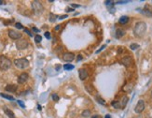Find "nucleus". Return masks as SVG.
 <instances>
[{"label":"nucleus","instance_id":"obj_19","mask_svg":"<svg viewBox=\"0 0 152 118\" xmlns=\"http://www.w3.org/2000/svg\"><path fill=\"white\" fill-rule=\"evenodd\" d=\"M95 99H96V101H97V102H98L99 104H102V105H106V101H105V99L101 98V96H100V95L96 94V95H95Z\"/></svg>","mask_w":152,"mask_h":118},{"label":"nucleus","instance_id":"obj_8","mask_svg":"<svg viewBox=\"0 0 152 118\" xmlns=\"http://www.w3.org/2000/svg\"><path fill=\"white\" fill-rule=\"evenodd\" d=\"M120 63L123 65V66H125V67H130L132 64H133V59L131 56H124L123 58L120 60Z\"/></svg>","mask_w":152,"mask_h":118},{"label":"nucleus","instance_id":"obj_6","mask_svg":"<svg viewBox=\"0 0 152 118\" xmlns=\"http://www.w3.org/2000/svg\"><path fill=\"white\" fill-rule=\"evenodd\" d=\"M144 110H145V101L142 100V99H140L137 102V104H136V106L134 108V112L136 113H141Z\"/></svg>","mask_w":152,"mask_h":118},{"label":"nucleus","instance_id":"obj_28","mask_svg":"<svg viewBox=\"0 0 152 118\" xmlns=\"http://www.w3.org/2000/svg\"><path fill=\"white\" fill-rule=\"evenodd\" d=\"M23 30H24V32H25V33H27V34H28V36H29V37H33V34L31 33V31H30L29 29H27V28H24Z\"/></svg>","mask_w":152,"mask_h":118},{"label":"nucleus","instance_id":"obj_43","mask_svg":"<svg viewBox=\"0 0 152 118\" xmlns=\"http://www.w3.org/2000/svg\"><path fill=\"white\" fill-rule=\"evenodd\" d=\"M105 118H111V116H110L109 114H106V115L105 116Z\"/></svg>","mask_w":152,"mask_h":118},{"label":"nucleus","instance_id":"obj_30","mask_svg":"<svg viewBox=\"0 0 152 118\" xmlns=\"http://www.w3.org/2000/svg\"><path fill=\"white\" fill-rule=\"evenodd\" d=\"M15 26H16V28H18V29H22V28H23L22 24L20 23H15Z\"/></svg>","mask_w":152,"mask_h":118},{"label":"nucleus","instance_id":"obj_10","mask_svg":"<svg viewBox=\"0 0 152 118\" xmlns=\"http://www.w3.org/2000/svg\"><path fill=\"white\" fill-rule=\"evenodd\" d=\"M28 78H29V75L27 73L23 72V73H21L19 77H18V82H19L20 84H22V83H24V82H27Z\"/></svg>","mask_w":152,"mask_h":118},{"label":"nucleus","instance_id":"obj_13","mask_svg":"<svg viewBox=\"0 0 152 118\" xmlns=\"http://www.w3.org/2000/svg\"><path fill=\"white\" fill-rule=\"evenodd\" d=\"M3 111H4V113L8 116L9 118H16L15 117V114H14V113L10 110V109H8V107H3Z\"/></svg>","mask_w":152,"mask_h":118},{"label":"nucleus","instance_id":"obj_24","mask_svg":"<svg viewBox=\"0 0 152 118\" xmlns=\"http://www.w3.org/2000/svg\"><path fill=\"white\" fill-rule=\"evenodd\" d=\"M81 115H82L83 117H90V116H91V111H90V110H85V111L82 112Z\"/></svg>","mask_w":152,"mask_h":118},{"label":"nucleus","instance_id":"obj_22","mask_svg":"<svg viewBox=\"0 0 152 118\" xmlns=\"http://www.w3.org/2000/svg\"><path fill=\"white\" fill-rule=\"evenodd\" d=\"M57 18H58L57 15H55L53 13H50V15H49V20H50L51 23H54L57 20Z\"/></svg>","mask_w":152,"mask_h":118},{"label":"nucleus","instance_id":"obj_9","mask_svg":"<svg viewBox=\"0 0 152 118\" xmlns=\"http://www.w3.org/2000/svg\"><path fill=\"white\" fill-rule=\"evenodd\" d=\"M63 59L66 62H71L75 59V54L73 53H64L63 54Z\"/></svg>","mask_w":152,"mask_h":118},{"label":"nucleus","instance_id":"obj_12","mask_svg":"<svg viewBox=\"0 0 152 118\" xmlns=\"http://www.w3.org/2000/svg\"><path fill=\"white\" fill-rule=\"evenodd\" d=\"M133 83H132V82L126 83V84L123 86V88H122V90H123L125 93H131V92L133 91Z\"/></svg>","mask_w":152,"mask_h":118},{"label":"nucleus","instance_id":"obj_11","mask_svg":"<svg viewBox=\"0 0 152 118\" xmlns=\"http://www.w3.org/2000/svg\"><path fill=\"white\" fill-rule=\"evenodd\" d=\"M78 75H79V79L81 81H84L85 79H87V77H88V71L85 68H80L78 70Z\"/></svg>","mask_w":152,"mask_h":118},{"label":"nucleus","instance_id":"obj_42","mask_svg":"<svg viewBox=\"0 0 152 118\" xmlns=\"http://www.w3.org/2000/svg\"><path fill=\"white\" fill-rule=\"evenodd\" d=\"M33 30H34L35 32H39V30H38V29H37L36 27H33Z\"/></svg>","mask_w":152,"mask_h":118},{"label":"nucleus","instance_id":"obj_7","mask_svg":"<svg viewBox=\"0 0 152 118\" xmlns=\"http://www.w3.org/2000/svg\"><path fill=\"white\" fill-rule=\"evenodd\" d=\"M8 37L12 39H20L21 38V34L16 30L10 29V30H8Z\"/></svg>","mask_w":152,"mask_h":118},{"label":"nucleus","instance_id":"obj_16","mask_svg":"<svg viewBox=\"0 0 152 118\" xmlns=\"http://www.w3.org/2000/svg\"><path fill=\"white\" fill-rule=\"evenodd\" d=\"M124 35H125V31H124L123 29L118 28V29L116 30V38H117V39H121Z\"/></svg>","mask_w":152,"mask_h":118},{"label":"nucleus","instance_id":"obj_1","mask_svg":"<svg viewBox=\"0 0 152 118\" xmlns=\"http://www.w3.org/2000/svg\"><path fill=\"white\" fill-rule=\"evenodd\" d=\"M147 31V23L145 22H138L134 28H133V34L136 38H142Z\"/></svg>","mask_w":152,"mask_h":118},{"label":"nucleus","instance_id":"obj_29","mask_svg":"<svg viewBox=\"0 0 152 118\" xmlns=\"http://www.w3.org/2000/svg\"><path fill=\"white\" fill-rule=\"evenodd\" d=\"M51 98H52V99H53L54 101H58V100H59V97H58L57 94H52Z\"/></svg>","mask_w":152,"mask_h":118},{"label":"nucleus","instance_id":"obj_35","mask_svg":"<svg viewBox=\"0 0 152 118\" xmlns=\"http://www.w3.org/2000/svg\"><path fill=\"white\" fill-rule=\"evenodd\" d=\"M66 11L67 12H72V11H75V9L73 8H66Z\"/></svg>","mask_w":152,"mask_h":118},{"label":"nucleus","instance_id":"obj_27","mask_svg":"<svg viewBox=\"0 0 152 118\" xmlns=\"http://www.w3.org/2000/svg\"><path fill=\"white\" fill-rule=\"evenodd\" d=\"M130 48H131L132 50H136V49H138V48H139V45H138V44H136V43H133V44H131V45H130Z\"/></svg>","mask_w":152,"mask_h":118},{"label":"nucleus","instance_id":"obj_2","mask_svg":"<svg viewBox=\"0 0 152 118\" xmlns=\"http://www.w3.org/2000/svg\"><path fill=\"white\" fill-rule=\"evenodd\" d=\"M12 63L10 61V59L6 57L5 55H0V69L2 70H8V68H10Z\"/></svg>","mask_w":152,"mask_h":118},{"label":"nucleus","instance_id":"obj_26","mask_svg":"<svg viewBox=\"0 0 152 118\" xmlns=\"http://www.w3.org/2000/svg\"><path fill=\"white\" fill-rule=\"evenodd\" d=\"M41 40H42V37H41L40 35H36V36H35V41H36L37 43L41 42Z\"/></svg>","mask_w":152,"mask_h":118},{"label":"nucleus","instance_id":"obj_20","mask_svg":"<svg viewBox=\"0 0 152 118\" xmlns=\"http://www.w3.org/2000/svg\"><path fill=\"white\" fill-rule=\"evenodd\" d=\"M119 23H121V24H125V23H127L128 22H129V17L128 16H121L120 18H119Z\"/></svg>","mask_w":152,"mask_h":118},{"label":"nucleus","instance_id":"obj_14","mask_svg":"<svg viewBox=\"0 0 152 118\" xmlns=\"http://www.w3.org/2000/svg\"><path fill=\"white\" fill-rule=\"evenodd\" d=\"M6 91L8 92H10V93H13V92H16V90L18 89V86L16 84H8L6 86Z\"/></svg>","mask_w":152,"mask_h":118},{"label":"nucleus","instance_id":"obj_39","mask_svg":"<svg viewBox=\"0 0 152 118\" xmlns=\"http://www.w3.org/2000/svg\"><path fill=\"white\" fill-rule=\"evenodd\" d=\"M60 19L59 20H63V19H64V18H67V15H63V16H61V17H59Z\"/></svg>","mask_w":152,"mask_h":118},{"label":"nucleus","instance_id":"obj_31","mask_svg":"<svg viewBox=\"0 0 152 118\" xmlns=\"http://www.w3.org/2000/svg\"><path fill=\"white\" fill-rule=\"evenodd\" d=\"M18 104H19L21 108H25V105H24V103L21 100H18Z\"/></svg>","mask_w":152,"mask_h":118},{"label":"nucleus","instance_id":"obj_36","mask_svg":"<svg viewBox=\"0 0 152 118\" xmlns=\"http://www.w3.org/2000/svg\"><path fill=\"white\" fill-rule=\"evenodd\" d=\"M104 48H106V45H103V46H102V47H101V48H100V49H99L98 51H96V54H98V53H100V52H101V51H102V50H103Z\"/></svg>","mask_w":152,"mask_h":118},{"label":"nucleus","instance_id":"obj_21","mask_svg":"<svg viewBox=\"0 0 152 118\" xmlns=\"http://www.w3.org/2000/svg\"><path fill=\"white\" fill-rule=\"evenodd\" d=\"M112 106L114 107L115 109H120V108H121L120 101H118V100H114V101H112Z\"/></svg>","mask_w":152,"mask_h":118},{"label":"nucleus","instance_id":"obj_23","mask_svg":"<svg viewBox=\"0 0 152 118\" xmlns=\"http://www.w3.org/2000/svg\"><path fill=\"white\" fill-rule=\"evenodd\" d=\"M0 97H2V98H7V99H8V100H14V99H15L12 96H9V95L4 94V93H0Z\"/></svg>","mask_w":152,"mask_h":118},{"label":"nucleus","instance_id":"obj_4","mask_svg":"<svg viewBox=\"0 0 152 118\" xmlns=\"http://www.w3.org/2000/svg\"><path fill=\"white\" fill-rule=\"evenodd\" d=\"M32 9L35 14L39 15L44 11V7L39 1H33L32 2Z\"/></svg>","mask_w":152,"mask_h":118},{"label":"nucleus","instance_id":"obj_37","mask_svg":"<svg viewBox=\"0 0 152 118\" xmlns=\"http://www.w3.org/2000/svg\"><path fill=\"white\" fill-rule=\"evenodd\" d=\"M60 28H61V25H60V24H58V25H56V26H55L54 30H55V31H58V30H60Z\"/></svg>","mask_w":152,"mask_h":118},{"label":"nucleus","instance_id":"obj_34","mask_svg":"<svg viewBox=\"0 0 152 118\" xmlns=\"http://www.w3.org/2000/svg\"><path fill=\"white\" fill-rule=\"evenodd\" d=\"M129 1H117L116 4H127Z\"/></svg>","mask_w":152,"mask_h":118},{"label":"nucleus","instance_id":"obj_45","mask_svg":"<svg viewBox=\"0 0 152 118\" xmlns=\"http://www.w3.org/2000/svg\"><path fill=\"white\" fill-rule=\"evenodd\" d=\"M3 4H4V2L2 0H0V5H3Z\"/></svg>","mask_w":152,"mask_h":118},{"label":"nucleus","instance_id":"obj_18","mask_svg":"<svg viewBox=\"0 0 152 118\" xmlns=\"http://www.w3.org/2000/svg\"><path fill=\"white\" fill-rule=\"evenodd\" d=\"M128 100H129V98L127 96H124V97H122L121 98V101H120V105H121V108H125V106L127 105V103H128Z\"/></svg>","mask_w":152,"mask_h":118},{"label":"nucleus","instance_id":"obj_33","mask_svg":"<svg viewBox=\"0 0 152 118\" xmlns=\"http://www.w3.org/2000/svg\"><path fill=\"white\" fill-rule=\"evenodd\" d=\"M45 37L48 39H51V33L50 32H45Z\"/></svg>","mask_w":152,"mask_h":118},{"label":"nucleus","instance_id":"obj_38","mask_svg":"<svg viewBox=\"0 0 152 118\" xmlns=\"http://www.w3.org/2000/svg\"><path fill=\"white\" fill-rule=\"evenodd\" d=\"M105 3H106V6H108V5L110 6V5H111V4L113 3V2H112V1H106Z\"/></svg>","mask_w":152,"mask_h":118},{"label":"nucleus","instance_id":"obj_32","mask_svg":"<svg viewBox=\"0 0 152 118\" xmlns=\"http://www.w3.org/2000/svg\"><path fill=\"white\" fill-rule=\"evenodd\" d=\"M80 6L79 5H77V4H75V3H72L71 4V8H73V9H76V8H79Z\"/></svg>","mask_w":152,"mask_h":118},{"label":"nucleus","instance_id":"obj_25","mask_svg":"<svg viewBox=\"0 0 152 118\" xmlns=\"http://www.w3.org/2000/svg\"><path fill=\"white\" fill-rule=\"evenodd\" d=\"M74 66L73 65H71V64H65L64 66H63V68L65 69V70H72V69H74Z\"/></svg>","mask_w":152,"mask_h":118},{"label":"nucleus","instance_id":"obj_17","mask_svg":"<svg viewBox=\"0 0 152 118\" xmlns=\"http://www.w3.org/2000/svg\"><path fill=\"white\" fill-rule=\"evenodd\" d=\"M85 89L89 92V94H91V95H93V96L96 95V94H95V90H94V88H93V86H92V85L88 84V85H86V86H85Z\"/></svg>","mask_w":152,"mask_h":118},{"label":"nucleus","instance_id":"obj_3","mask_svg":"<svg viewBox=\"0 0 152 118\" xmlns=\"http://www.w3.org/2000/svg\"><path fill=\"white\" fill-rule=\"evenodd\" d=\"M14 65L19 69H24L29 67V61L26 58H18L14 60Z\"/></svg>","mask_w":152,"mask_h":118},{"label":"nucleus","instance_id":"obj_46","mask_svg":"<svg viewBox=\"0 0 152 118\" xmlns=\"http://www.w3.org/2000/svg\"><path fill=\"white\" fill-rule=\"evenodd\" d=\"M151 97H152V91H151Z\"/></svg>","mask_w":152,"mask_h":118},{"label":"nucleus","instance_id":"obj_5","mask_svg":"<svg viewBox=\"0 0 152 118\" xmlns=\"http://www.w3.org/2000/svg\"><path fill=\"white\" fill-rule=\"evenodd\" d=\"M29 43L26 39H19L17 42H16V48L18 50H24L28 47Z\"/></svg>","mask_w":152,"mask_h":118},{"label":"nucleus","instance_id":"obj_40","mask_svg":"<svg viewBox=\"0 0 152 118\" xmlns=\"http://www.w3.org/2000/svg\"><path fill=\"white\" fill-rule=\"evenodd\" d=\"M92 118H101L100 115H93V116H92Z\"/></svg>","mask_w":152,"mask_h":118},{"label":"nucleus","instance_id":"obj_44","mask_svg":"<svg viewBox=\"0 0 152 118\" xmlns=\"http://www.w3.org/2000/svg\"><path fill=\"white\" fill-rule=\"evenodd\" d=\"M38 110H39V111L41 110V106H40V105H38Z\"/></svg>","mask_w":152,"mask_h":118},{"label":"nucleus","instance_id":"obj_15","mask_svg":"<svg viewBox=\"0 0 152 118\" xmlns=\"http://www.w3.org/2000/svg\"><path fill=\"white\" fill-rule=\"evenodd\" d=\"M142 14H144L145 16H147V17H151L152 16V10L147 6V7H145L143 9H142Z\"/></svg>","mask_w":152,"mask_h":118},{"label":"nucleus","instance_id":"obj_41","mask_svg":"<svg viewBox=\"0 0 152 118\" xmlns=\"http://www.w3.org/2000/svg\"><path fill=\"white\" fill-rule=\"evenodd\" d=\"M79 60H82V56L81 55H78L77 56V61H79Z\"/></svg>","mask_w":152,"mask_h":118}]
</instances>
